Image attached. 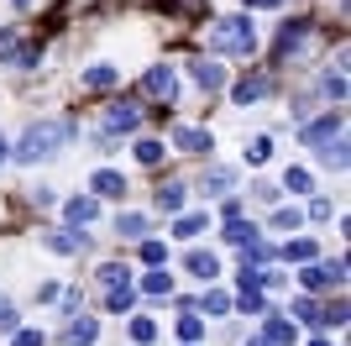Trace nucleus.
Here are the masks:
<instances>
[{
    "label": "nucleus",
    "mask_w": 351,
    "mask_h": 346,
    "mask_svg": "<svg viewBox=\"0 0 351 346\" xmlns=\"http://www.w3.org/2000/svg\"><path fill=\"white\" fill-rule=\"evenodd\" d=\"M142 288L152 294V299H162V294H173V278H168V273L158 268V273H147V278H142Z\"/></svg>",
    "instance_id": "20"
},
{
    "label": "nucleus",
    "mask_w": 351,
    "mask_h": 346,
    "mask_svg": "<svg viewBox=\"0 0 351 346\" xmlns=\"http://www.w3.org/2000/svg\"><path fill=\"white\" fill-rule=\"evenodd\" d=\"M152 336H158V325H152V320H132V341H152Z\"/></svg>",
    "instance_id": "30"
},
{
    "label": "nucleus",
    "mask_w": 351,
    "mask_h": 346,
    "mask_svg": "<svg viewBox=\"0 0 351 346\" xmlns=\"http://www.w3.org/2000/svg\"><path fill=\"white\" fill-rule=\"evenodd\" d=\"M16 5H32V0H16Z\"/></svg>",
    "instance_id": "42"
},
{
    "label": "nucleus",
    "mask_w": 351,
    "mask_h": 346,
    "mask_svg": "<svg viewBox=\"0 0 351 346\" xmlns=\"http://www.w3.org/2000/svg\"><path fill=\"white\" fill-rule=\"evenodd\" d=\"M247 346H273V341H267V336H252V341Z\"/></svg>",
    "instance_id": "39"
},
{
    "label": "nucleus",
    "mask_w": 351,
    "mask_h": 346,
    "mask_svg": "<svg viewBox=\"0 0 351 346\" xmlns=\"http://www.w3.org/2000/svg\"><path fill=\"white\" fill-rule=\"evenodd\" d=\"M136 163L158 168V163H162V142H136Z\"/></svg>",
    "instance_id": "26"
},
{
    "label": "nucleus",
    "mask_w": 351,
    "mask_h": 346,
    "mask_svg": "<svg viewBox=\"0 0 351 346\" xmlns=\"http://www.w3.org/2000/svg\"><path fill=\"white\" fill-rule=\"evenodd\" d=\"M69 142V121H43V126H32L27 137H21V147H16V163H43V158H53L58 147Z\"/></svg>",
    "instance_id": "2"
},
{
    "label": "nucleus",
    "mask_w": 351,
    "mask_h": 346,
    "mask_svg": "<svg viewBox=\"0 0 351 346\" xmlns=\"http://www.w3.org/2000/svg\"><path fill=\"white\" fill-rule=\"evenodd\" d=\"M267 152H273V142H267V137H257V142H252V147H247V158H252V163H263V158H267Z\"/></svg>",
    "instance_id": "34"
},
{
    "label": "nucleus",
    "mask_w": 351,
    "mask_h": 346,
    "mask_svg": "<svg viewBox=\"0 0 351 346\" xmlns=\"http://www.w3.org/2000/svg\"><path fill=\"white\" fill-rule=\"evenodd\" d=\"M100 216V205H95V194H79V200H69V226L73 231H84L89 220Z\"/></svg>",
    "instance_id": "10"
},
{
    "label": "nucleus",
    "mask_w": 351,
    "mask_h": 346,
    "mask_svg": "<svg viewBox=\"0 0 351 346\" xmlns=\"http://www.w3.org/2000/svg\"><path fill=\"white\" fill-rule=\"evenodd\" d=\"M226 236L231 242H257V226L252 220H226Z\"/></svg>",
    "instance_id": "23"
},
{
    "label": "nucleus",
    "mask_w": 351,
    "mask_h": 346,
    "mask_svg": "<svg viewBox=\"0 0 351 346\" xmlns=\"http://www.w3.org/2000/svg\"><path fill=\"white\" fill-rule=\"evenodd\" d=\"M178 336H184V341H199V336H205L199 315H184V320H178Z\"/></svg>",
    "instance_id": "28"
},
{
    "label": "nucleus",
    "mask_w": 351,
    "mask_h": 346,
    "mask_svg": "<svg viewBox=\"0 0 351 346\" xmlns=\"http://www.w3.org/2000/svg\"><path fill=\"white\" fill-rule=\"evenodd\" d=\"M189 73H194V84H205V89H220V84H226V69H220L215 58H194Z\"/></svg>",
    "instance_id": "8"
},
{
    "label": "nucleus",
    "mask_w": 351,
    "mask_h": 346,
    "mask_svg": "<svg viewBox=\"0 0 351 346\" xmlns=\"http://www.w3.org/2000/svg\"><path fill=\"white\" fill-rule=\"evenodd\" d=\"M11 325H16V310H11V304H0V331H11Z\"/></svg>",
    "instance_id": "38"
},
{
    "label": "nucleus",
    "mask_w": 351,
    "mask_h": 346,
    "mask_svg": "<svg viewBox=\"0 0 351 346\" xmlns=\"http://www.w3.org/2000/svg\"><path fill=\"white\" fill-rule=\"evenodd\" d=\"M162 257H168V246H162V242H142V262H152V268H162Z\"/></svg>",
    "instance_id": "29"
},
{
    "label": "nucleus",
    "mask_w": 351,
    "mask_h": 346,
    "mask_svg": "<svg viewBox=\"0 0 351 346\" xmlns=\"http://www.w3.org/2000/svg\"><path fill=\"white\" fill-rule=\"evenodd\" d=\"M267 341H273V346H293V341H299V331H293V320H283V315H273V320H267Z\"/></svg>",
    "instance_id": "15"
},
{
    "label": "nucleus",
    "mask_w": 351,
    "mask_h": 346,
    "mask_svg": "<svg viewBox=\"0 0 351 346\" xmlns=\"http://www.w3.org/2000/svg\"><path fill=\"white\" fill-rule=\"evenodd\" d=\"M100 284H105V310H132V273L121 262H105L100 268Z\"/></svg>",
    "instance_id": "3"
},
{
    "label": "nucleus",
    "mask_w": 351,
    "mask_h": 346,
    "mask_svg": "<svg viewBox=\"0 0 351 346\" xmlns=\"http://www.w3.org/2000/svg\"><path fill=\"white\" fill-rule=\"evenodd\" d=\"M199 226H205V216H178V220H173V231H178V236H194Z\"/></svg>",
    "instance_id": "31"
},
{
    "label": "nucleus",
    "mask_w": 351,
    "mask_h": 346,
    "mask_svg": "<svg viewBox=\"0 0 351 346\" xmlns=\"http://www.w3.org/2000/svg\"><path fill=\"white\" fill-rule=\"evenodd\" d=\"M95 194H105V200H121V194H126V178H121L116 168H100V173H95Z\"/></svg>",
    "instance_id": "11"
},
{
    "label": "nucleus",
    "mask_w": 351,
    "mask_h": 346,
    "mask_svg": "<svg viewBox=\"0 0 351 346\" xmlns=\"http://www.w3.org/2000/svg\"><path fill=\"white\" fill-rule=\"evenodd\" d=\"M304 43H309V21H289V27L278 32V58L304 53Z\"/></svg>",
    "instance_id": "7"
},
{
    "label": "nucleus",
    "mask_w": 351,
    "mask_h": 346,
    "mask_svg": "<svg viewBox=\"0 0 351 346\" xmlns=\"http://www.w3.org/2000/svg\"><path fill=\"white\" fill-rule=\"evenodd\" d=\"M173 142L184 147V152H210V131H199V126H178V131H173Z\"/></svg>",
    "instance_id": "12"
},
{
    "label": "nucleus",
    "mask_w": 351,
    "mask_h": 346,
    "mask_svg": "<svg viewBox=\"0 0 351 346\" xmlns=\"http://www.w3.org/2000/svg\"><path fill=\"white\" fill-rule=\"evenodd\" d=\"M63 346H95V320H69V331H63Z\"/></svg>",
    "instance_id": "14"
},
{
    "label": "nucleus",
    "mask_w": 351,
    "mask_h": 346,
    "mask_svg": "<svg viewBox=\"0 0 351 346\" xmlns=\"http://www.w3.org/2000/svg\"><path fill=\"white\" fill-rule=\"evenodd\" d=\"M79 84H84V89H110V84H116V69H84V73H79Z\"/></svg>",
    "instance_id": "18"
},
{
    "label": "nucleus",
    "mask_w": 351,
    "mask_h": 346,
    "mask_svg": "<svg viewBox=\"0 0 351 346\" xmlns=\"http://www.w3.org/2000/svg\"><path fill=\"white\" fill-rule=\"evenodd\" d=\"M11 346H43V331H16Z\"/></svg>",
    "instance_id": "36"
},
{
    "label": "nucleus",
    "mask_w": 351,
    "mask_h": 346,
    "mask_svg": "<svg viewBox=\"0 0 351 346\" xmlns=\"http://www.w3.org/2000/svg\"><path fill=\"white\" fill-rule=\"evenodd\" d=\"M320 95H325V100H341V95H346V69H341V63L320 79Z\"/></svg>",
    "instance_id": "17"
},
{
    "label": "nucleus",
    "mask_w": 351,
    "mask_h": 346,
    "mask_svg": "<svg viewBox=\"0 0 351 346\" xmlns=\"http://www.w3.org/2000/svg\"><path fill=\"white\" fill-rule=\"evenodd\" d=\"M210 47L226 58H252L257 53V32H252L247 16H220L215 27H210Z\"/></svg>",
    "instance_id": "1"
},
{
    "label": "nucleus",
    "mask_w": 351,
    "mask_h": 346,
    "mask_svg": "<svg viewBox=\"0 0 351 346\" xmlns=\"http://www.w3.org/2000/svg\"><path fill=\"white\" fill-rule=\"evenodd\" d=\"M309 346H330V341H309Z\"/></svg>",
    "instance_id": "41"
},
{
    "label": "nucleus",
    "mask_w": 351,
    "mask_h": 346,
    "mask_svg": "<svg viewBox=\"0 0 351 346\" xmlns=\"http://www.w3.org/2000/svg\"><path fill=\"white\" fill-rule=\"evenodd\" d=\"M100 126H105V137L136 131V126H142V105H136V100H116L110 111H105V121H100Z\"/></svg>",
    "instance_id": "4"
},
{
    "label": "nucleus",
    "mask_w": 351,
    "mask_h": 346,
    "mask_svg": "<svg viewBox=\"0 0 351 346\" xmlns=\"http://www.w3.org/2000/svg\"><path fill=\"white\" fill-rule=\"evenodd\" d=\"M341 131H346V126H341V115H320V121H309V126L299 131V142H309V147H325L330 137H341Z\"/></svg>",
    "instance_id": "6"
},
{
    "label": "nucleus",
    "mask_w": 351,
    "mask_h": 346,
    "mask_svg": "<svg viewBox=\"0 0 351 346\" xmlns=\"http://www.w3.org/2000/svg\"><path fill=\"white\" fill-rule=\"evenodd\" d=\"M267 89H273V79H267V73H252V79H241V84L231 89V95H236V105H252V100H263Z\"/></svg>",
    "instance_id": "9"
},
{
    "label": "nucleus",
    "mask_w": 351,
    "mask_h": 346,
    "mask_svg": "<svg viewBox=\"0 0 351 346\" xmlns=\"http://www.w3.org/2000/svg\"><path fill=\"white\" fill-rule=\"evenodd\" d=\"M231 184H236L231 173H226V168H215V173H210V178H205V200H215V194H226V189H231Z\"/></svg>",
    "instance_id": "22"
},
{
    "label": "nucleus",
    "mask_w": 351,
    "mask_h": 346,
    "mask_svg": "<svg viewBox=\"0 0 351 346\" xmlns=\"http://www.w3.org/2000/svg\"><path fill=\"white\" fill-rule=\"evenodd\" d=\"M293 315H299V320H320V304H315V299H293Z\"/></svg>",
    "instance_id": "32"
},
{
    "label": "nucleus",
    "mask_w": 351,
    "mask_h": 346,
    "mask_svg": "<svg viewBox=\"0 0 351 346\" xmlns=\"http://www.w3.org/2000/svg\"><path fill=\"white\" fill-rule=\"evenodd\" d=\"M142 89H147V100H162V105H168L178 95V79H173V69H152L142 79Z\"/></svg>",
    "instance_id": "5"
},
{
    "label": "nucleus",
    "mask_w": 351,
    "mask_h": 346,
    "mask_svg": "<svg viewBox=\"0 0 351 346\" xmlns=\"http://www.w3.org/2000/svg\"><path fill=\"white\" fill-rule=\"evenodd\" d=\"M147 226H152L147 216H116V231L126 236V242H142V236H147Z\"/></svg>",
    "instance_id": "16"
},
{
    "label": "nucleus",
    "mask_w": 351,
    "mask_h": 346,
    "mask_svg": "<svg viewBox=\"0 0 351 346\" xmlns=\"http://www.w3.org/2000/svg\"><path fill=\"white\" fill-rule=\"evenodd\" d=\"M199 304H205L210 315H226V310H231V294H226V288H210V294H205Z\"/></svg>",
    "instance_id": "24"
},
{
    "label": "nucleus",
    "mask_w": 351,
    "mask_h": 346,
    "mask_svg": "<svg viewBox=\"0 0 351 346\" xmlns=\"http://www.w3.org/2000/svg\"><path fill=\"white\" fill-rule=\"evenodd\" d=\"M283 257H289V262H309V257H315V242H289V246H283Z\"/></svg>",
    "instance_id": "27"
},
{
    "label": "nucleus",
    "mask_w": 351,
    "mask_h": 346,
    "mask_svg": "<svg viewBox=\"0 0 351 346\" xmlns=\"http://www.w3.org/2000/svg\"><path fill=\"white\" fill-rule=\"evenodd\" d=\"M273 226H278V231H299V210H278V216H273Z\"/></svg>",
    "instance_id": "33"
},
{
    "label": "nucleus",
    "mask_w": 351,
    "mask_h": 346,
    "mask_svg": "<svg viewBox=\"0 0 351 346\" xmlns=\"http://www.w3.org/2000/svg\"><path fill=\"white\" fill-rule=\"evenodd\" d=\"M341 278H346V262H330V268H304V284H309V288L341 284Z\"/></svg>",
    "instance_id": "13"
},
{
    "label": "nucleus",
    "mask_w": 351,
    "mask_h": 346,
    "mask_svg": "<svg viewBox=\"0 0 351 346\" xmlns=\"http://www.w3.org/2000/svg\"><path fill=\"white\" fill-rule=\"evenodd\" d=\"M16 53V32H0V58H11Z\"/></svg>",
    "instance_id": "37"
},
{
    "label": "nucleus",
    "mask_w": 351,
    "mask_h": 346,
    "mask_svg": "<svg viewBox=\"0 0 351 346\" xmlns=\"http://www.w3.org/2000/svg\"><path fill=\"white\" fill-rule=\"evenodd\" d=\"M325 325H346V304H341V299L325 310Z\"/></svg>",
    "instance_id": "35"
},
{
    "label": "nucleus",
    "mask_w": 351,
    "mask_h": 346,
    "mask_svg": "<svg viewBox=\"0 0 351 346\" xmlns=\"http://www.w3.org/2000/svg\"><path fill=\"white\" fill-rule=\"evenodd\" d=\"M158 205H162V210H178V205H184V184H178V178L158 184Z\"/></svg>",
    "instance_id": "19"
},
{
    "label": "nucleus",
    "mask_w": 351,
    "mask_h": 346,
    "mask_svg": "<svg viewBox=\"0 0 351 346\" xmlns=\"http://www.w3.org/2000/svg\"><path fill=\"white\" fill-rule=\"evenodd\" d=\"M0 163H5V137H0Z\"/></svg>",
    "instance_id": "40"
},
{
    "label": "nucleus",
    "mask_w": 351,
    "mask_h": 346,
    "mask_svg": "<svg viewBox=\"0 0 351 346\" xmlns=\"http://www.w3.org/2000/svg\"><path fill=\"white\" fill-rule=\"evenodd\" d=\"M189 273H194V278H215V273H220V262L210 257V252H194V257H189Z\"/></svg>",
    "instance_id": "21"
},
{
    "label": "nucleus",
    "mask_w": 351,
    "mask_h": 346,
    "mask_svg": "<svg viewBox=\"0 0 351 346\" xmlns=\"http://www.w3.org/2000/svg\"><path fill=\"white\" fill-rule=\"evenodd\" d=\"M283 184H289L293 194H309V189H315V178H309L304 168H289V173H283Z\"/></svg>",
    "instance_id": "25"
}]
</instances>
